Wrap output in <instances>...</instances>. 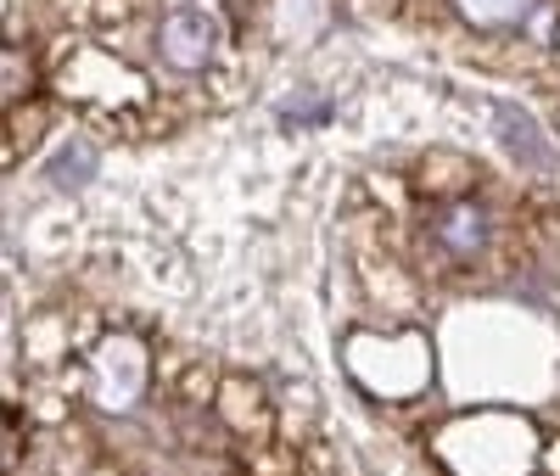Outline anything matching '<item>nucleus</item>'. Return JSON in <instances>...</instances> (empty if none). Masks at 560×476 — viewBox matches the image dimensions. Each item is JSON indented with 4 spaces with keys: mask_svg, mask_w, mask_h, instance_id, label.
I'll list each match as a JSON object with an SVG mask.
<instances>
[{
    "mask_svg": "<svg viewBox=\"0 0 560 476\" xmlns=\"http://www.w3.org/2000/svg\"><path fill=\"white\" fill-rule=\"evenodd\" d=\"M427 242L448 258V264H477L493 247V213L471 197H454V202H432L427 213Z\"/></svg>",
    "mask_w": 560,
    "mask_h": 476,
    "instance_id": "obj_1",
    "label": "nucleus"
},
{
    "mask_svg": "<svg viewBox=\"0 0 560 476\" xmlns=\"http://www.w3.org/2000/svg\"><path fill=\"white\" fill-rule=\"evenodd\" d=\"M213 415H219V426L236 443L275 438V404L264 393V381H253V375H224L219 393H213Z\"/></svg>",
    "mask_w": 560,
    "mask_h": 476,
    "instance_id": "obj_2",
    "label": "nucleus"
},
{
    "mask_svg": "<svg viewBox=\"0 0 560 476\" xmlns=\"http://www.w3.org/2000/svg\"><path fill=\"white\" fill-rule=\"evenodd\" d=\"M158 51H163V62L179 68V73H202L208 57H213V23H208L197 7L168 12L163 28H158Z\"/></svg>",
    "mask_w": 560,
    "mask_h": 476,
    "instance_id": "obj_3",
    "label": "nucleus"
},
{
    "mask_svg": "<svg viewBox=\"0 0 560 476\" xmlns=\"http://www.w3.org/2000/svg\"><path fill=\"white\" fill-rule=\"evenodd\" d=\"M242 471L247 476H298V449H280L275 438L242 443Z\"/></svg>",
    "mask_w": 560,
    "mask_h": 476,
    "instance_id": "obj_4",
    "label": "nucleus"
},
{
    "mask_svg": "<svg viewBox=\"0 0 560 476\" xmlns=\"http://www.w3.org/2000/svg\"><path fill=\"white\" fill-rule=\"evenodd\" d=\"M499 129H504V140H510V152H522V158H533V163L544 158V140L533 135V124H527L522 113L504 107V113H499Z\"/></svg>",
    "mask_w": 560,
    "mask_h": 476,
    "instance_id": "obj_5",
    "label": "nucleus"
},
{
    "mask_svg": "<svg viewBox=\"0 0 560 476\" xmlns=\"http://www.w3.org/2000/svg\"><path fill=\"white\" fill-rule=\"evenodd\" d=\"M90 163H96V158H90V147H73V152H62V158H57V169H51V174H57V185H79V179L90 174Z\"/></svg>",
    "mask_w": 560,
    "mask_h": 476,
    "instance_id": "obj_6",
    "label": "nucleus"
},
{
    "mask_svg": "<svg viewBox=\"0 0 560 476\" xmlns=\"http://www.w3.org/2000/svg\"><path fill=\"white\" fill-rule=\"evenodd\" d=\"M23 95H28V62L18 57V45H12L7 51V107H18Z\"/></svg>",
    "mask_w": 560,
    "mask_h": 476,
    "instance_id": "obj_7",
    "label": "nucleus"
},
{
    "mask_svg": "<svg viewBox=\"0 0 560 476\" xmlns=\"http://www.w3.org/2000/svg\"><path fill=\"white\" fill-rule=\"evenodd\" d=\"M0 460H7V471H18V409H7V454Z\"/></svg>",
    "mask_w": 560,
    "mask_h": 476,
    "instance_id": "obj_8",
    "label": "nucleus"
},
{
    "mask_svg": "<svg viewBox=\"0 0 560 476\" xmlns=\"http://www.w3.org/2000/svg\"><path fill=\"white\" fill-rule=\"evenodd\" d=\"M555 39H560V28H555Z\"/></svg>",
    "mask_w": 560,
    "mask_h": 476,
    "instance_id": "obj_9",
    "label": "nucleus"
}]
</instances>
